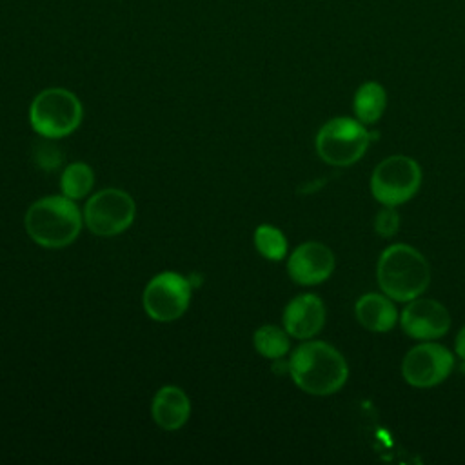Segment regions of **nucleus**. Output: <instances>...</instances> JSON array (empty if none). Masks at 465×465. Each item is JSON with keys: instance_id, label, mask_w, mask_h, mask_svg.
I'll list each match as a JSON object with an SVG mask.
<instances>
[{"instance_id": "3", "label": "nucleus", "mask_w": 465, "mask_h": 465, "mask_svg": "<svg viewBox=\"0 0 465 465\" xmlns=\"http://www.w3.org/2000/svg\"><path fill=\"white\" fill-rule=\"evenodd\" d=\"M84 214L67 196H45L29 205L24 223L33 242L45 249L71 245L82 229Z\"/></svg>"}, {"instance_id": "16", "label": "nucleus", "mask_w": 465, "mask_h": 465, "mask_svg": "<svg viewBox=\"0 0 465 465\" xmlns=\"http://www.w3.org/2000/svg\"><path fill=\"white\" fill-rule=\"evenodd\" d=\"M93 183H94V173L84 162L69 163L60 176L62 194L71 200L84 198L93 189Z\"/></svg>"}, {"instance_id": "17", "label": "nucleus", "mask_w": 465, "mask_h": 465, "mask_svg": "<svg viewBox=\"0 0 465 465\" xmlns=\"http://www.w3.org/2000/svg\"><path fill=\"white\" fill-rule=\"evenodd\" d=\"M252 343H254V349L269 360L283 358L291 347L289 332L276 325L260 327L252 336Z\"/></svg>"}, {"instance_id": "20", "label": "nucleus", "mask_w": 465, "mask_h": 465, "mask_svg": "<svg viewBox=\"0 0 465 465\" xmlns=\"http://www.w3.org/2000/svg\"><path fill=\"white\" fill-rule=\"evenodd\" d=\"M398 229H400V214H398L396 207L383 205V209L378 211V214L374 216L376 234H380L383 238H391L398 232Z\"/></svg>"}, {"instance_id": "11", "label": "nucleus", "mask_w": 465, "mask_h": 465, "mask_svg": "<svg viewBox=\"0 0 465 465\" xmlns=\"http://www.w3.org/2000/svg\"><path fill=\"white\" fill-rule=\"evenodd\" d=\"M334 265V252L325 243L305 242L291 252L287 272L298 285H318L332 274Z\"/></svg>"}, {"instance_id": "19", "label": "nucleus", "mask_w": 465, "mask_h": 465, "mask_svg": "<svg viewBox=\"0 0 465 465\" xmlns=\"http://www.w3.org/2000/svg\"><path fill=\"white\" fill-rule=\"evenodd\" d=\"M33 160L42 171H56L64 160L62 149L53 142V138H45L33 147Z\"/></svg>"}, {"instance_id": "6", "label": "nucleus", "mask_w": 465, "mask_h": 465, "mask_svg": "<svg viewBox=\"0 0 465 465\" xmlns=\"http://www.w3.org/2000/svg\"><path fill=\"white\" fill-rule=\"evenodd\" d=\"M421 185V167L405 154L383 158L372 171L371 193L381 205L398 207L409 202Z\"/></svg>"}, {"instance_id": "10", "label": "nucleus", "mask_w": 465, "mask_h": 465, "mask_svg": "<svg viewBox=\"0 0 465 465\" xmlns=\"http://www.w3.org/2000/svg\"><path fill=\"white\" fill-rule=\"evenodd\" d=\"M401 329L414 340L432 341L450 329V314L443 303L430 298H414L407 302L400 316Z\"/></svg>"}, {"instance_id": "13", "label": "nucleus", "mask_w": 465, "mask_h": 465, "mask_svg": "<svg viewBox=\"0 0 465 465\" xmlns=\"http://www.w3.org/2000/svg\"><path fill=\"white\" fill-rule=\"evenodd\" d=\"M151 414L158 427L165 430H176L185 425L191 414V403L187 394L174 385L158 389L151 403Z\"/></svg>"}, {"instance_id": "21", "label": "nucleus", "mask_w": 465, "mask_h": 465, "mask_svg": "<svg viewBox=\"0 0 465 465\" xmlns=\"http://www.w3.org/2000/svg\"><path fill=\"white\" fill-rule=\"evenodd\" d=\"M454 349H456V354L465 361V325H463V327L460 329V332L456 334Z\"/></svg>"}, {"instance_id": "4", "label": "nucleus", "mask_w": 465, "mask_h": 465, "mask_svg": "<svg viewBox=\"0 0 465 465\" xmlns=\"http://www.w3.org/2000/svg\"><path fill=\"white\" fill-rule=\"evenodd\" d=\"M84 116L82 102L74 93L64 87H47L40 91L29 107L31 127L44 138L69 136L80 125Z\"/></svg>"}, {"instance_id": "8", "label": "nucleus", "mask_w": 465, "mask_h": 465, "mask_svg": "<svg viewBox=\"0 0 465 465\" xmlns=\"http://www.w3.org/2000/svg\"><path fill=\"white\" fill-rule=\"evenodd\" d=\"M191 282L174 272L156 274L143 289V309L154 322H174L189 307Z\"/></svg>"}, {"instance_id": "18", "label": "nucleus", "mask_w": 465, "mask_h": 465, "mask_svg": "<svg viewBox=\"0 0 465 465\" xmlns=\"http://www.w3.org/2000/svg\"><path fill=\"white\" fill-rule=\"evenodd\" d=\"M254 245L258 252L272 262H280L287 254V238L283 232L269 223L258 225L254 231Z\"/></svg>"}, {"instance_id": "2", "label": "nucleus", "mask_w": 465, "mask_h": 465, "mask_svg": "<svg viewBox=\"0 0 465 465\" xmlns=\"http://www.w3.org/2000/svg\"><path fill=\"white\" fill-rule=\"evenodd\" d=\"M376 282L394 302H411L430 283V267L425 256L407 243H392L378 258Z\"/></svg>"}, {"instance_id": "12", "label": "nucleus", "mask_w": 465, "mask_h": 465, "mask_svg": "<svg viewBox=\"0 0 465 465\" xmlns=\"http://www.w3.org/2000/svg\"><path fill=\"white\" fill-rule=\"evenodd\" d=\"M325 323V305L320 296L312 292L298 294L283 311V329L289 336L309 340L322 331Z\"/></svg>"}, {"instance_id": "7", "label": "nucleus", "mask_w": 465, "mask_h": 465, "mask_svg": "<svg viewBox=\"0 0 465 465\" xmlns=\"http://www.w3.org/2000/svg\"><path fill=\"white\" fill-rule=\"evenodd\" d=\"M134 200L122 189H102L84 207V222L96 236H116L134 220Z\"/></svg>"}, {"instance_id": "1", "label": "nucleus", "mask_w": 465, "mask_h": 465, "mask_svg": "<svg viewBox=\"0 0 465 465\" xmlns=\"http://www.w3.org/2000/svg\"><path fill=\"white\" fill-rule=\"evenodd\" d=\"M289 374L303 392L329 396L345 385L349 367L336 347L327 341L312 340L292 351L289 358Z\"/></svg>"}, {"instance_id": "5", "label": "nucleus", "mask_w": 465, "mask_h": 465, "mask_svg": "<svg viewBox=\"0 0 465 465\" xmlns=\"http://www.w3.org/2000/svg\"><path fill=\"white\" fill-rule=\"evenodd\" d=\"M371 138H374V134H371L358 118L338 116L320 127L316 134V153L329 165L347 167L365 154Z\"/></svg>"}, {"instance_id": "14", "label": "nucleus", "mask_w": 465, "mask_h": 465, "mask_svg": "<svg viewBox=\"0 0 465 465\" xmlns=\"http://www.w3.org/2000/svg\"><path fill=\"white\" fill-rule=\"evenodd\" d=\"M392 302L387 294L378 292L360 296L354 305L358 323L371 332H389L398 322V311Z\"/></svg>"}, {"instance_id": "15", "label": "nucleus", "mask_w": 465, "mask_h": 465, "mask_svg": "<svg viewBox=\"0 0 465 465\" xmlns=\"http://www.w3.org/2000/svg\"><path fill=\"white\" fill-rule=\"evenodd\" d=\"M385 105H387V93L383 85L378 82H372V80L363 82L354 93L352 109H354V116L361 124L378 122L385 111Z\"/></svg>"}, {"instance_id": "9", "label": "nucleus", "mask_w": 465, "mask_h": 465, "mask_svg": "<svg viewBox=\"0 0 465 465\" xmlns=\"http://www.w3.org/2000/svg\"><path fill=\"white\" fill-rule=\"evenodd\" d=\"M454 367V356L440 343L425 341L412 347L401 361L403 380L418 389H429L445 381Z\"/></svg>"}]
</instances>
